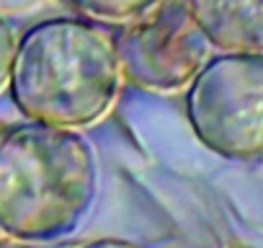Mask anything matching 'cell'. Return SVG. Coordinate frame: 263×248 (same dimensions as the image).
Here are the masks:
<instances>
[{"instance_id":"6da1fadb","label":"cell","mask_w":263,"mask_h":248,"mask_svg":"<svg viewBox=\"0 0 263 248\" xmlns=\"http://www.w3.org/2000/svg\"><path fill=\"white\" fill-rule=\"evenodd\" d=\"M98 197V158L80 130L26 121L0 135V233L16 243L72 235Z\"/></svg>"},{"instance_id":"7a4b0ae2","label":"cell","mask_w":263,"mask_h":248,"mask_svg":"<svg viewBox=\"0 0 263 248\" xmlns=\"http://www.w3.org/2000/svg\"><path fill=\"white\" fill-rule=\"evenodd\" d=\"M119 85L114 37L93 21L47 19L16 42L8 88L29 121L62 130L93 127L111 111Z\"/></svg>"},{"instance_id":"3957f363","label":"cell","mask_w":263,"mask_h":248,"mask_svg":"<svg viewBox=\"0 0 263 248\" xmlns=\"http://www.w3.org/2000/svg\"><path fill=\"white\" fill-rule=\"evenodd\" d=\"M194 137L227 161H263V52L209 57L186 91Z\"/></svg>"},{"instance_id":"277c9868","label":"cell","mask_w":263,"mask_h":248,"mask_svg":"<svg viewBox=\"0 0 263 248\" xmlns=\"http://www.w3.org/2000/svg\"><path fill=\"white\" fill-rule=\"evenodd\" d=\"M121 80L140 91L176 93L206 65L212 44L186 0H155L114 34Z\"/></svg>"},{"instance_id":"5b68a950","label":"cell","mask_w":263,"mask_h":248,"mask_svg":"<svg viewBox=\"0 0 263 248\" xmlns=\"http://www.w3.org/2000/svg\"><path fill=\"white\" fill-rule=\"evenodd\" d=\"M206 42L219 52H263V0H186Z\"/></svg>"},{"instance_id":"8992f818","label":"cell","mask_w":263,"mask_h":248,"mask_svg":"<svg viewBox=\"0 0 263 248\" xmlns=\"http://www.w3.org/2000/svg\"><path fill=\"white\" fill-rule=\"evenodd\" d=\"M70 3L90 21L121 26L129 19L140 16L145 8H150L155 0H70Z\"/></svg>"},{"instance_id":"52a82bcc","label":"cell","mask_w":263,"mask_h":248,"mask_svg":"<svg viewBox=\"0 0 263 248\" xmlns=\"http://www.w3.org/2000/svg\"><path fill=\"white\" fill-rule=\"evenodd\" d=\"M16 34L8 24L6 16H0V88L8 85L11 78V65H13V55H16Z\"/></svg>"},{"instance_id":"ba28073f","label":"cell","mask_w":263,"mask_h":248,"mask_svg":"<svg viewBox=\"0 0 263 248\" xmlns=\"http://www.w3.org/2000/svg\"><path fill=\"white\" fill-rule=\"evenodd\" d=\"M49 3H52V0H0V16H6V19L36 16Z\"/></svg>"},{"instance_id":"9c48e42d","label":"cell","mask_w":263,"mask_h":248,"mask_svg":"<svg viewBox=\"0 0 263 248\" xmlns=\"http://www.w3.org/2000/svg\"><path fill=\"white\" fill-rule=\"evenodd\" d=\"M83 248H142L132 240H121V238H98V240H90L85 243Z\"/></svg>"}]
</instances>
